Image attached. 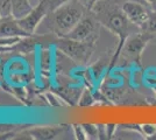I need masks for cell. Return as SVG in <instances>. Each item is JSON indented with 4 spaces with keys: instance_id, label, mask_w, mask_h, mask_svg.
<instances>
[{
    "instance_id": "6da1fadb",
    "label": "cell",
    "mask_w": 156,
    "mask_h": 140,
    "mask_svg": "<svg viewBox=\"0 0 156 140\" xmlns=\"http://www.w3.org/2000/svg\"><path fill=\"white\" fill-rule=\"evenodd\" d=\"M125 0H99L96 2L90 12L98 20V22L107 28L111 33H113L118 38V46L113 53V56L108 62V69H112L117 64L119 56L121 53V49L124 47L125 42L130 34L135 33L132 27L134 26L130 22L126 14L122 11V4ZM141 31V29H140Z\"/></svg>"
},
{
    "instance_id": "7a4b0ae2",
    "label": "cell",
    "mask_w": 156,
    "mask_h": 140,
    "mask_svg": "<svg viewBox=\"0 0 156 140\" xmlns=\"http://www.w3.org/2000/svg\"><path fill=\"white\" fill-rule=\"evenodd\" d=\"M89 11L79 0H71L51 12V31L56 36L62 38L71 32Z\"/></svg>"
},
{
    "instance_id": "3957f363",
    "label": "cell",
    "mask_w": 156,
    "mask_h": 140,
    "mask_svg": "<svg viewBox=\"0 0 156 140\" xmlns=\"http://www.w3.org/2000/svg\"><path fill=\"white\" fill-rule=\"evenodd\" d=\"M55 45L58 47V49L63 54H65L69 59L78 64H85L91 59L96 43L90 42H82V41L72 40L69 38H58L56 36Z\"/></svg>"
},
{
    "instance_id": "277c9868",
    "label": "cell",
    "mask_w": 156,
    "mask_h": 140,
    "mask_svg": "<svg viewBox=\"0 0 156 140\" xmlns=\"http://www.w3.org/2000/svg\"><path fill=\"white\" fill-rule=\"evenodd\" d=\"M154 38L150 34L146 33L143 31H137L135 33L130 34L125 42L124 47L121 49L120 56L129 63H134L137 66H141L143 50L146 49L147 45ZM119 56V57H120Z\"/></svg>"
},
{
    "instance_id": "5b68a950",
    "label": "cell",
    "mask_w": 156,
    "mask_h": 140,
    "mask_svg": "<svg viewBox=\"0 0 156 140\" xmlns=\"http://www.w3.org/2000/svg\"><path fill=\"white\" fill-rule=\"evenodd\" d=\"M99 25L100 23L90 12V15L85 14L84 18L78 22L70 33L65 35V38L82 42L97 43V40L99 39Z\"/></svg>"
},
{
    "instance_id": "8992f818",
    "label": "cell",
    "mask_w": 156,
    "mask_h": 140,
    "mask_svg": "<svg viewBox=\"0 0 156 140\" xmlns=\"http://www.w3.org/2000/svg\"><path fill=\"white\" fill-rule=\"evenodd\" d=\"M151 9L153 8L148 5H143L136 1L125 0L122 4V11L126 14L127 19L140 29H142V27L144 26Z\"/></svg>"
},
{
    "instance_id": "52a82bcc",
    "label": "cell",
    "mask_w": 156,
    "mask_h": 140,
    "mask_svg": "<svg viewBox=\"0 0 156 140\" xmlns=\"http://www.w3.org/2000/svg\"><path fill=\"white\" fill-rule=\"evenodd\" d=\"M48 13H49V11H48V6H47L46 1L41 0L39 5H36L34 7L33 11L27 16L20 19V26L22 27L27 33H29L30 35H34L36 33L40 23L43 21V19L48 15Z\"/></svg>"
},
{
    "instance_id": "ba28073f",
    "label": "cell",
    "mask_w": 156,
    "mask_h": 140,
    "mask_svg": "<svg viewBox=\"0 0 156 140\" xmlns=\"http://www.w3.org/2000/svg\"><path fill=\"white\" fill-rule=\"evenodd\" d=\"M27 36H32L29 33L20 26L19 20L13 15L0 16V40L5 39H22Z\"/></svg>"
},
{
    "instance_id": "9c48e42d",
    "label": "cell",
    "mask_w": 156,
    "mask_h": 140,
    "mask_svg": "<svg viewBox=\"0 0 156 140\" xmlns=\"http://www.w3.org/2000/svg\"><path fill=\"white\" fill-rule=\"evenodd\" d=\"M65 130V126H42L33 127L28 131L32 139L37 140H51L56 139L59 134Z\"/></svg>"
},
{
    "instance_id": "30bf717a",
    "label": "cell",
    "mask_w": 156,
    "mask_h": 140,
    "mask_svg": "<svg viewBox=\"0 0 156 140\" xmlns=\"http://www.w3.org/2000/svg\"><path fill=\"white\" fill-rule=\"evenodd\" d=\"M30 0H12V15L15 19H22L33 11Z\"/></svg>"
},
{
    "instance_id": "8fae6325",
    "label": "cell",
    "mask_w": 156,
    "mask_h": 140,
    "mask_svg": "<svg viewBox=\"0 0 156 140\" xmlns=\"http://www.w3.org/2000/svg\"><path fill=\"white\" fill-rule=\"evenodd\" d=\"M141 31L150 34L153 38H156V9L150 11L148 19H147V21H146V23H144V26L142 27Z\"/></svg>"
},
{
    "instance_id": "7c38bea8",
    "label": "cell",
    "mask_w": 156,
    "mask_h": 140,
    "mask_svg": "<svg viewBox=\"0 0 156 140\" xmlns=\"http://www.w3.org/2000/svg\"><path fill=\"white\" fill-rule=\"evenodd\" d=\"M94 104V97L87 89H85L84 91L82 92L80 97H79V100H78V105L82 107H87L91 106Z\"/></svg>"
},
{
    "instance_id": "4fadbf2b",
    "label": "cell",
    "mask_w": 156,
    "mask_h": 140,
    "mask_svg": "<svg viewBox=\"0 0 156 140\" xmlns=\"http://www.w3.org/2000/svg\"><path fill=\"white\" fill-rule=\"evenodd\" d=\"M40 64H41V70L43 71H49L50 67H51V54L49 50H42L41 53V61H40Z\"/></svg>"
},
{
    "instance_id": "5bb4252c",
    "label": "cell",
    "mask_w": 156,
    "mask_h": 140,
    "mask_svg": "<svg viewBox=\"0 0 156 140\" xmlns=\"http://www.w3.org/2000/svg\"><path fill=\"white\" fill-rule=\"evenodd\" d=\"M142 137L146 139H156V124H142Z\"/></svg>"
},
{
    "instance_id": "9a60e30c",
    "label": "cell",
    "mask_w": 156,
    "mask_h": 140,
    "mask_svg": "<svg viewBox=\"0 0 156 140\" xmlns=\"http://www.w3.org/2000/svg\"><path fill=\"white\" fill-rule=\"evenodd\" d=\"M0 15L1 16L12 15V0H0Z\"/></svg>"
},
{
    "instance_id": "2e32d148",
    "label": "cell",
    "mask_w": 156,
    "mask_h": 140,
    "mask_svg": "<svg viewBox=\"0 0 156 140\" xmlns=\"http://www.w3.org/2000/svg\"><path fill=\"white\" fill-rule=\"evenodd\" d=\"M87 135V139H98V126L93 124H82Z\"/></svg>"
},
{
    "instance_id": "e0dca14e",
    "label": "cell",
    "mask_w": 156,
    "mask_h": 140,
    "mask_svg": "<svg viewBox=\"0 0 156 140\" xmlns=\"http://www.w3.org/2000/svg\"><path fill=\"white\" fill-rule=\"evenodd\" d=\"M44 1H46L47 6H48L49 13H51L55 9H57L58 7H61L62 5L66 4V2H69V1H71V0H44Z\"/></svg>"
},
{
    "instance_id": "ac0fdd59",
    "label": "cell",
    "mask_w": 156,
    "mask_h": 140,
    "mask_svg": "<svg viewBox=\"0 0 156 140\" xmlns=\"http://www.w3.org/2000/svg\"><path fill=\"white\" fill-rule=\"evenodd\" d=\"M72 128H73V134L76 135V139L78 140L87 139V135L85 133V130L82 124H75V125H72Z\"/></svg>"
},
{
    "instance_id": "d6986e66",
    "label": "cell",
    "mask_w": 156,
    "mask_h": 140,
    "mask_svg": "<svg viewBox=\"0 0 156 140\" xmlns=\"http://www.w3.org/2000/svg\"><path fill=\"white\" fill-rule=\"evenodd\" d=\"M118 130V125L115 124H107L106 125V132H107V138L112 139L113 135H115V131Z\"/></svg>"
},
{
    "instance_id": "ffe728a7",
    "label": "cell",
    "mask_w": 156,
    "mask_h": 140,
    "mask_svg": "<svg viewBox=\"0 0 156 140\" xmlns=\"http://www.w3.org/2000/svg\"><path fill=\"white\" fill-rule=\"evenodd\" d=\"M15 130V126L13 125H4V124H0V134L7 133V132H11Z\"/></svg>"
},
{
    "instance_id": "44dd1931",
    "label": "cell",
    "mask_w": 156,
    "mask_h": 140,
    "mask_svg": "<svg viewBox=\"0 0 156 140\" xmlns=\"http://www.w3.org/2000/svg\"><path fill=\"white\" fill-rule=\"evenodd\" d=\"M47 97H48V99L50 100V103H51L54 106H58V105H59L58 98H56L54 95H51V93H48V95H47Z\"/></svg>"
},
{
    "instance_id": "7402d4cb",
    "label": "cell",
    "mask_w": 156,
    "mask_h": 140,
    "mask_svg": "<svg viewBox=\"0 0 156 140\" xmlns=\"http://www.w3.org/2000/svg\"><path fill=\"white\" fill-rule=\"evenodd\" d=\"M79 2L83 5V6L87 9V11H90L92 7V0H79Z\"/></svg>"
},
{
    "instance_id": "603a6c76",
    "label": "cell",
    "mask_w": 156,
    "mask_h": 140,
    "mask_svg": "<svg viewBox=\"0 0 156 140\" xmlns=\"http://www.w3.org/2000/svg\"><path fill=\"white\" fill-rule=\"evenodd\" d=\"M147 2H148V5H149L153 9H156V0H146Z\"/></svg>"
},
{
    "instance_id": "cb8c5ba5",
    "label": "cell",
    "mask_w": 156,
    "mask_h": 140,
    "mask_svg": "<svg viewBox=\"0 0 156 140\" xmlns=\"http://www.w3.org/2000/svg\"><path fill=\"white\" fill-rule=\"evenodd\" d=\"M13 47H4V46H0V53H4V52H9L12 50Z\"/></svg>"
},
{
    "instance_id": "d4e9b609",
    "label": "cell",
    "mask_w": 156,
    "mask_h": 140,
    "mask_svg": "<svg viewBox=\"0 0 156 140\" xmlns=\"http://www.w3.org/2000/svg\"><path fill=\"white\" fill-rule=\"evenodd\" d=\"M4 81V68H2V64L0 63V83Z\"/></svg>"
},
{
    "instance_id": "484cf974",
    "label": "cell",
    "mask_w": 156,
    "mask_h": 140,
    "mask_svg": "<svg viewBox=\"0 0 156 140\" xmlns=\"http://www.w3.org/2000/svg\"><path fill=\"white\" fill-rule=\"evenodd\" d=\"M130 1H136V2H141L143 5H148V2H147L146 0H130ZM148 6H149V5H148Z\"/></svg>"
},
{
    "instance_id": "4316f807",
    "label": "cell",
    "mask_w": 156,
    "mask_h": 140,
    "mask_svg": "<svg viewBox=\"0 0 156 140\" xmlns=\"http://www.w3.org/2000/svg\"><path fill=\"white\" fill-rule=\"evenodd\" d=\"M98 1H99V0H92V6H93L96 2H98ZM91 8H92V7H91Z\"/></svg>"
},
{
    "instance_id": "83f0119b",
    "label": "cell",
    "mask_w": 156,
    "mask_h": 140,
    "mask_svg": "<svg viewBox=\"0 0 156 140\" xmlns=\"http://www.w3.org/2000/svg\"><path fill=\"white\" fill-rule=\"evenodd\" d=\"M0 16H1V15H0Z\"/></svg>"
}]
</instances>
